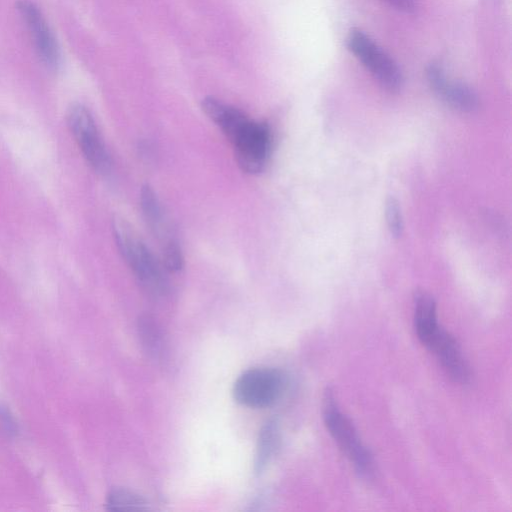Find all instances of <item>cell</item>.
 I'll return each instance as SVG.
<instances>
[{
  "instance_id": "1",
  "label": "cell",
  "mask_w": 512,
  "mask_h": 512,
  "mask_svg": "<svg viewBox=\"0 0 512 512\" xmlns=\"http://www.w3.org/2000/svg\"><path fill=\"white\" fill-rule=\"evenodd\" d=\"M117 248L143 289L154 297L168 293L165 268L123 218L113 220Z\"/></svg>"
},
{
  "instance_id": "2",
  "label": "cell",
  "mask_w": 512,
  "mask_h": 512,
  "mask_svg": "<svg viewBox=\"0 0 512 512\" xmlns=\"http://www.w3.org/2000/svg\"><path fill=\"white\" fill-rule=\"evenodd\" d=\"M323 418L330 435L356 471L361 476L370 477L374 472L373 457L362 443L352 422L339 409L330 388L324 392Z\"/></svg>"
},
{
  "instance_id": "3",
  "label": "cell",
  "mask_w": 512,
  "mask_h": 512,
  "mask_svg": "<svg viewBox=\"0 0 512 512\" xmlns=\"http://www.w3.org/2000/svg\"><path fill=\"white\" fill-rule=\"evenodd\" d=\"M285 388V377L281 371L269 367H256L243 372L235 380L233 398L250 408H265L274 404Z\"/></svg>"
},
{
  "instance_id": "4",
  "label": "cell",
  "mask_w": 512,
  "mask_h": 512,
  "mask_svg": "<svg viewBox=\"0 0 512 512\" xmlns=\"http://www.w3.org/2000/svg\"><path fill=\"white\" fill-rule=\"evenodd\" d=\"M347 47L386 90L402 88L403 76L396 62L362 30H350Z\"/></svg>"
},
{
  "instance_id": "5",
  "label": "cell",
  "mask_w": 512,
  "mask_h": 512,
  "mask_svg": "<svg viewBox=\"0 0 512 512\" xmlns=\"http://www.w3.org/2000/svg\"><path fill=\"white\" fill-rule=\"evenodd\" d=\"M67 122L89 165L99 173L107 172L110 156L90 111L82 104H75L68 111Z\"/></svg>"
},
{
  "instance_id": "6",
  "label": "cell",
  "mask_w": 512,
  "mask_h": 512,
  "mask_svg": "<svg viewBox=\"0 0 512 512\" xmlns=\"http://www.w3.org/2000/svg\"><path fill=\"white\" fill-rule=\"evenodd\" d=\"M271 131L264 122L251 120L232 142L236 161L242 171L257 174L264 170L271 150Z\"/></svg>"
},
{
  "instance_id": "7",
  "label": "cell",
  "mask_w": 512,
  "mask_h": 512,
  "mask_svg": "<svg viewBox=\"0 0 512 512\" xmlns=\"http://www.w3.org/2000/svg\"><path fill=\"white\" fill-rule=\"evenodd\" d=\"M16 9L24 21L43 64L56 70L60 65L58 42L39 7L30 0H18Z\"/></svg>"
},
{
  "instance_id": "8",
  "label": "cell",
  "mask_w": 512,
  "mask_h": 512,
  "mask_svg": "<svg viewBox=\"0 0 512 512\" xmlns=\"http://www.w3.org/2000/svg\"><path fill=\"white\" fill-rule=\"evenodd\" d=\"M426 77L432 90L452 107L464 112L478 109V95L467 85L450 81L438 63H431L427 67Z\"/></svg>"
},
{
  "instance_id": "9",
  "label": "cell",
  "mask_w": 512,
  "mask_h": 512,
  "mask_svg": "<svg viewBox=\"0 0 512 512\" xmlns=\"http://www.w3.org/2000/svg\"><path fill=\"white\" fill-rule=\"evenodd\" d=\"M429 350L435 354L453 380L461 384L470 380V369L461 348L456 339L445 329L441 330Z\"/></svg>"
},
{
  "instance_id": "10",
  "label": "cell",
  "mask_w": 512,
  "mask_h": 512,
  "mask_svg": "<svg viewBox=\"0 0 512 512\" xmlns=\"http://www.w3.org/2000/svg\"><path fill=\"white\" fill-rule=\"evenodd\" d=\"M201 105L205 114L220 128L231 143L251 121L237 108L214 97H206Z\"/></svg>"
},
{
  "instance_id": "11",
  "label": "cell",
  "mask_w": 512,
  "mask_h": 512,
  "mask_svg": "<svg viewBox=\"0 0 512 512\" xmlns=\"http://www.w3.org/2000/svg\"><path fill=\"white\" fill-rule=\"evenodd\" d=\"M414 327L418 339L427 349L442 329L438 323L436 303L423 291L414 297Z\"/></svg>"
},
{
  "instance_id": "12",
  "label": "cell",
  "mask_w": 512,
  "mask_h": 512,
  "mask_svg": "<svg viewBox=\"0 0 512 512\" xmlns=\"http://www.w3.org/2000/svg\"><path fill=\"white\" fill-rule=\"evenodd\" d=\"M140 207L148 227L154 235L160 239L161 245L175 238L167 222L161 203L149 184H144L141 187Z\"/></svg>"
},
{
  "instance_id": "13",
  "label": "cell",
  "mask_w": 512,
  "mask_h": 512,
  "mask_svg": "<svg viewBox=\"0 0 512 512\" xmlns=\"http://www.w3.org/2000/svg\"><path fill=\"white\" fill-rule=\"evenodd\" d=\"M278 428L275 422H267L261 429L256 446L254 469L261 473L272 458L278 445Z\"/></svg>"
},
{
  "instance_id": "14",
  "label": "cell",
  "mask_w": 512,
  "mask_h": 512,
  "mask_svg": "<svg viewBox=\"0 0 512 512\" xmlns=\"http://www.w3.org/2000/svg\"><path fill=\"white\" fill-rule=\"evenodd\" d=\"M110 511H141L148 509L147 501L139 494L125 488H115L106 498Z\"/></svg>"
},
{
  "instance_id": "15",
  "label": "cell",
  "mask_w": 512,
  "mask_h": 512,
  "mask_svg": "<svg viewBox=\"0 0 512 512\" xmlns=\"http://www.w3.org/2000/svg\"><path fill=\"white\" fill-rule=\"evenodd\" d=\"M140 335L144 340V345L151 351L150 353L158 356L161 353L163 342L162 335L156 323L148 316L139 320Z\"/></svg>"
},
{
  "instance_id": "16",
  "label": "cell",
  "mask_w": 512,
  "mask_h": 512,
  "mask_svg": "<svg viewBox=\"0 0 512 512\" xmlns=\"http://www.w3.org/2000/svg\"><path fill=\"white\" fill-rule=\"evenodd\" d=\"M162 264L166 271L178 272L183 268L184 258L181 247L176 239L162 246Z\"/></svg>"
},
{
  "instance_id": "17",
  "label": "cell",
  "mask_w": 512,
  "mask_h": 512,
  "mask_svg": "<svg viewBox=\"0 0 512 512\" xmlns=\"http://www.w3.org/2000/svg\"><path fill=\"white\" fill-rule=\"evenodd\" d=\"M385 215L388 228L394 236L398 237L401 235L403 230L402 214L397 200L394 197H390L386 201Z\"/></svg>"
},
{
  "instance_id": "18",
  "label": "cell",
  "mask_w": 512,
  "mask_h": 512,
  "mask_svg": "<svg viewBox=\"0 0 512 512\" xmlns=\"http://www.w3.org/2000/svg\"><path fill=\"white\" fill-rule=\"evenodd\" d=\"M396 9L410 13L415 9L414 0H384Z\"/></svg>"
}]
</instances>
